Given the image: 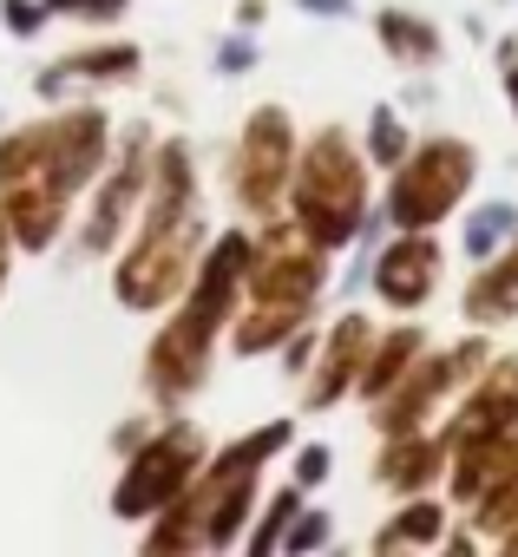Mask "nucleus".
<instances>
[{
    "label": "nucleus",
    "mask_w": 518,
    "mask_h": 557,
    "mask_svg": "<svg viewBox=\"0 0 518 557\" xmlns=\"http://www.w3.org/2000/svg\"><path fill=\"white\" fill-rule=\"evenodd\" d=\"M106 151V119L99 112H66L47 125H27L0 145V197H8V223L27 249H47L66 197L99 171Z\"/></svg>",
    "instance_id": "nucleus-1"
},
{
    "label": "nucleus",
    "mask_w": 518,
    "mask_h": 557,
    "mask_svg": "<svg viewBox=\"0 0 518 557\" xmlns=\"http://www.w3.org/2000/svg\"><path fill=\"white\" fill-rule=\"evenodd\" d=\"M296 433H289V420H270V426H256L249 440H236V446H223L217 453V466L203 472V479H184V505H177V518L151 537V550H190V544H230L236 537V524L249 518V505H256V472H263L283 446H289Z\"/></svg>",
    "instance_id": "nucleus-2"
},
{
    "label": "nucleus",
    "mask_w": 518,
    "mask_h": 557,
    "mask_svg": "<svg viewBox=\"0 0 518 557\" xmlns=\"http://www.w3.org/2000/svg\"><path fill=\"white\" fill-rule=\"evenodd\" d=\"M243 275H249V236L230 230V236H217V249L197 262V283H190L184 315H177V322L158 335V348H151V387H158L164 400H177V394H190V387L203 381V355H210L217 329H223L230 309H236Z\"/></svg>",
    "instance_id": "nucleus-3"
},
{
    "label": "nucleus",
    "mask_w": 518,
    "mask_h": 557,
    "mask_svg": "<svg viewBox=\"0 0 518 557\" xmlns=\"http://www.w3.org/2000/svg\"><path fill=\"white\" fill-rule=\"evenodd\" d=\"M197 249V216H190V158L184 145H164L158 158V203L145 216V243L119 269V296L132 309H158L164 296L184 289V262Z\"/></svg>",
    "instance_id": "nucleus-4"
},
{
    "label": "nucleus",
    "mask_w": 518,
    "mask_h": 557,
    "mask_svg": "<svg viewBox=\"0 0 518 557\" xmlns=\"http://www.w3.org/2000/svg\"><path fill=\"white\" fill-rule=\"evenodd\" d=\"M289 197H296V223L322 243V249H348L368 223V164L348 145L342 125H322L289 171Z\"/></svg>",
    "instance_id": "nucleus-5"
},
{
    "label": "nucleus",
    "mask_w": 518,
    "mask_h": 557,
    "mask_svg": "<svg viewBox=\"0 0 518 557\" xmlns=\"http://www.w3.org/2000/svg\"><path fill=\"white\" fill-rule=\"evenodd\" d=\"M387 177H394V184H387L381 216H387L394 230H440V223L472 197V184H479V151H472L466 138H427V145H414Z\"/></svg>",
    "instance_id": "nucleus-6"
},
{
    "label": "nucleus",
    "mask_w": 518,
    "mask_h": 557,
    "mask_svg": "<svg viewBox=\"0 0 518 557\" xmlns=\"http://www.w3.org/2000/svg\"><path fill=\"white\" fill-rule=\"evenodd\" d=\"M249 296L256 302H270V309H316V296H322V283H329V249L296 223V216H283V223H270V236L249 249Z\"/></svg>",
    "instance_id": "nucleus-7"
},
{
    "label": "nucleus",
    "mask_w": 518,
    "mask_h": 557,
    "mask_svg": "<svg viewBox=\"0 0 518 557\" xmlns=\"http://www.w3.org/2000/svg\"><path fill=\"white\" fill-rule=\"evenodd\" d=\"M289 171H296V132L283 119V106H263L243 132V151H236V197L243 210H276V197L289 190Z\"/></svg>",
    "instance_id": "nucleus-8"
},
{
    "label": "nucleus",
    "mask_w": 518,
    "mask_h": 557,
    "mask_svg": "<svg viewBox=\"0 0 518 557\" xmlns=\"http://www.w3.org/2000/svg\"><path fill=\"white\" fill-rule=\"evenodd\" d=\"M197 459H203V440H197L190 426H171L164 440H151V446L132 459L125 485L112 492V511H125V518L158 511L164 498H177V492H184V479L197 472Z\"/></svg>",
    "instance_id": "nucleus-9"
},
{
    "label": "nucleus",
    "mask_w": 518,
    "mask_h": 557,
    "mask_svg": "<svg viewBox=\"0 0 518 557\" xmlns=\"http://www.w3.org/2000/svg\"><path fill=\"white\" fill-rule=\"evenodd\" d=\"M440 236L433 230H400L387 249H374V262H368V283H374V296L394 309V315H414V309H427L433 302V289H440Z\"/></svg>",
    "instance_id": "nucleus-10"
},
{
    "label": "nucleus",
    "mask_w": 518,
    "mask_h": 557,
    "mask_svg": "<svg viewBox=\"0 0 518 557\" xmlns=\"http://www.w3.org/2000/svg\"><path fill=\"white\" fill-rule=\"evenodd\" d=\"M518 426V348L511 355H492L472 381H466V400L453 407V420L440 426L446 446L466 440V433H505Z\"/></svg>",
    "instance_id": "nucleus-11"
},
{
    "label": "nucleus",
    "mask_w": 518,
    "mask_h": 557,
    "mask_svg": "<svg viewBox=\"0 0 518 557\" xmlns=\"http://www.w3.org/2000/svg\"><path fill=\"white\" fill-rule=\"evenodd\" d=\"M368 348H374V322H368V315H342V322L329 329V342H322V361H316L303 400H309V407L348 400L355 381H361V368H368Z\"/></svg>",
    "instance_id": "nucleus-12"
},
{
    "label": "nucleus",
    "mask_w": 518,
    "mask_h": 557,
    "mask_svg": "<svg viewBox=\"0 0 518 557\" xmlns=\"http://www.w3.org/2000/svg\"><path fill=\"white\" fill-rule=\"evenodd\" d=\"M459 315L472 322V329H505V322H518V236L498 249V256H485V262H472V283L459 289Z\"/></svg>",
    "instance_id": "nucleus-13"
},
{
    "label": "nucleus",
    "mask_w": 518,
    "mask_h": 557,
    "mask_svg": "<svg viewBox=\"0 0 518 557\" xmlns=\"http://www.w3.org/2000/svg\"><path fill=\"white\" fill-rule=\"evenodd\" d=\"M446 433H387L381 440V459H374V479L387 485V492H400V498H414V492H427L433 479H446Z\"/></svg>",
    "instance_id": "nucleus-14"
},
{
    "label": "nucleus",
    "mask_w": 518,
    "mask_h": 557,
    "mask_svg": "<svg viewBox=\"0 0 518 557\" xmlns=\"http://www.w3.org/2000/svg\"><path fill=\"white\" fill-rule=\"evenodd\" d=\"M374 40L387 47V60L394 66H440V53H446V34L427 21V14H407V8H381L374 14Z\"/></svg>",
    "instance_id": "nucleus-15"
},
{
    "label": "nucleus",
    "mask_w": 518,
    "mask_h": 557,
    "mask_svg": "<svg viewBox=\"0 0 518 557\" xmlns=\"http://www.w3.org/2000/svg\"><path fill=\"white\" fill-rule=\"evenodd\" d=\"M427 355V329L420 322H400V329H387V335H374V348H368V368H361V381H355V394L374 407L414 361Z\"/></svg>",
    "instance_id": "nucleus-16"
},
{
    "label": "nucleus",
    "mask_w": 518,
    "mask_h": 557,
    "mask_svg": "<svg viewBox=\"0 0 518 557\" xmlns=\"http://www.w3.org/2000/svg\"><path fill=\"white\" fill-rule=\"evenodd\" d=\"M440 537H446V505L427 498V492H414V498L374 531L368 550H381V557H387V550H440Z\"/></svg>",
    "instance_id": "nucleus-17"
},
{
    "label": "nucleus",
    "mask_w": 518,
    "mask_h": 557,
    "mask_svg": "<svg viewBox=\"0 0 518 557\" xmlns=\"http://www.w3.org/2000/svg\"><path fill=\"white\" fill-rule=\"evenodd\" d=\"M511 236H518V203H511V197H485V203L466 210L459 249H466V262H485V256H498Z\"/></svg>",
    "instance_id": "nucleus-18"
},
{
    "label": "nucleus",
    "mask_w": 518,
    "mask_h": 557,
    "mask_svg": "<svg viewBox=\"0 0 518 557\" xmlns=\"http://www.w3.org/2000/svg\"><path fill=\"white\" fill-rule=\"evenodd\" d=\"M472 511V531H485L492 544H505L511 531H518V440H511V459H505V472L466 505Z\"/></svg>",
    "instance_id": "nucleus-19"
},
{
    "label": "nucleus",
    "mask_w": 518,
    "mask_h": 557,
    "mask_svg": "<svg viewBox=\"0 0 518 557\" xmlns=\"http://www.w3.org/2000/svg\"><path fill=\"white\" fill-rule=\"evenodd\" d=\"M303 322H309V309H270V302H256V309L243 315V329H236L230 342H236V355H263V348L289 342V335H296Z\"/></svg>",
    "instance_id": "nucleus-20"
},
{
    "label": "nucleus",
    "mask_w": 518,
    "mask_h": 557,
    "mask_svg": "<svg viewBox=\"0 0 518 557\" xmlns=\"http://www.w3.org/2000/svg\"><path fill=\"white\" fill-rule=\"evenodd\" d=\"M138 177H145V164H119V177L106 184L99 216H92V230H86V249H106V243H112V230L125 223V210H132V197H138Z\"/></svg>",
    "instance_id": "nucleus-21"
},
{
    "label": "nucleus",
    "mask_w": 518,
    "mask_h": 557,
    "mask_svg": "<svg viewBox=\"0 0 518 557\" xmlns=\"http://www.w3.org/2000/svg\"><path fill=\"white\" fill-rule=\"evenodd\" d=\"M407 151H414V138H407L400 112H394V106H374V119H368V164L394 171V164H400Z\"/></svg>",
    "instance_id": "nucleus-22"
},
{
    "label": "nucleus",
    "mask_w": 518,
    "mask_h": 557,
    "mask_svg": "<svg viewBox=\"0 0 518 557\" xmlns=\"http://www.w3.org/2000/svg\"><path fill=\"white\" fill-rule=\"evenodd\" d=\"M296 511H303V485L289 479V492H276V498H270V511H263V518H256V537H249V550H276Z\"/></svg>",
    "instance_id": "nucleus-23"
},
{
    "label": "nucleus",
    "mask_w": 518,
    "mask_h": 557,
    "mask_svg": "<svg viewBox=\"0 0 518 557\" xmlns=\"http://www.w3.org/2000/svg\"><path fill=\"white\" fill-rule=\"evenodd\" d=\"M132 66H138V47H112V53H73V66H60V73H66V79H73V73H86V79H112V73H119V79H125Z\"/></svg>",
    "instance_id": "nucleus-24"
},
{
    "label": "nucleus",
    "mask_w": 518,
    "mask_h": 557,
    "mask_svg": "<svg viewBox=\"0 0 518 557\" xmlns=\"http://www.w3.org/2000/svg\"><path fill=\"white\" fill-rule=\"evenodd\" d=\"M329 544V511H296L276 550H322Z\"/></svg>",
    "instance_id": "nucleus-25"
},
{
    "label": "nucleus",
    "mask_w": 518,
    "mask_h": 557,
    "mask_svg": "<svg viewBox=\"0 0 518 557\" xmlns=\"http://www.w3.org/2000/svg\"><path fill=\"white\" fill-rule=\"evenodd\" d=\"M329 472H335V453H329V446H303V453H296V485H303V492L322 485Z\"/></svg>",
    "instance_id": "nucleus-26"
},
{
    "label": "nucleus",
    "mask_w": 518,
    "mask_h": 557,
    "mask_svg": "<svg viewBox=\"0 0 518 557\" xmlns=\"http://www.w3.org/2000/svg\"><path fill=\"white\" fill-rule=\"evenodd\" d=\"M492 60H498V86H505V106H511V119H518V40L505 34V40L492 47Z\"/></svg>",
    "instance_id": "nucleus-27"
},
{
    "label": "nucleus",
    "mask_w": 518,
    "mask_h": 557,
    "mask_svg": "<svg viewBox=\"0 0 518 557\" xmlns=\"http://www.w3.org/2000/svg\"><path fill=\"white\" fill-rule=\"evenodd\" d=\"M53 14H79V21H112V14H125V0H47Z\"/></svg>",
    "instance_id": "nucleus-28"
},
{
    "label": "nucleus",
    "mask_w": 518,
    "mask_h": 557,
    "mask_svg": "<svg viewBox=\"0 0 518 557\" xmlns=\"http://www.w3.org/2000/svg\"><path fill=\"white\" fill-rule=\"evenodd\" d=\"M217 66H223V73H249V66H256V47H249V40H223Z\"/></svg>",
    "instance_id": "nucleus-29"
},
{
    "label": "nucleus",
    "mask_w": 518,
    "mask_h": 557,
    "mask_svg": "<svg viewBox=\"0 0 518 557\" xmlns=\"http://www.w3.org/2000/svg\"><path fill=\"white\" fill-rule=\"evenodd\" d=\"M8 27L14 34H40V0H8Z\"/></svg>",
    "instance_id": "nucleus-30"
},
{
    "label": "nucleus",
    "mask_w": 518,
    "mask_h": 557,
    "mask_svg": "<svg viewBox=\"0 0 518 557\" xmlns=\"http://www.w3.org/2000/svg\"><path fill=\"white\" fill-rule=\"evenodd\" d=\"M296 8H309L322 21H342V14H355V0H296Z\"/></svg>",
    "instance_id": "nucleus-31"
},
{
    "label": "nucleus",
    "mask_w": 518,
    "mask_h": 557,
    "mask_svg": "<svg viewBox=\"0 0 518 557\" xmlns=\"http://www.w3.org/2000/svg\"><path fill=\"white\" fill-rule=\"evenodd\" d=\"M440 550H453V557H472V550H479V537H466V531H453V537H440Z\"/></svg>",
    "instance_id": "nucleus-32"
},
{
    "label": "nucleus",
    "mask_w": 518,
    "mask_h": 557,
    "mask_svg": "<svg viewBox=\"0 0 518 557\" xmlns=\"http://www.w3.org/2000/svg\"><path fill=\"white\" fill-rule=\"evenodd\" d=\"M0 283H8V216H0Z\"/></svg>",
    "instance_id": "nucleus-33"
},
{
    "label": "nucleus",
    "mask_w": 518,
    "mask_h": 557,
    "mask_svg": "<svg viewBox=\"0 0 518 557\" xmlns=\"http://www.w3.org/2000/svg\"><path fill=\"white\" fill-rule=\"evenodd\" d=\"M498 550H505V557H518V531H511V537H505V544H498Z\"/></svg>",
    "instance_id": "nucleus-34"
},
{
    "label": "nucleus",
    "mask_w": 518,
    "mask_h": 557,
    "mask_svg": "<svg viewBox=\"0 0 518 557\" xmlns=\"http://www.w3.org/2000/svg\"><path fill=\"white\" fill-rule=\"evenodd\" d=\"M505 8H518V0H505Z\"/></svg>",
    "instance_id": "nucleus-35"
}]
</instances>
